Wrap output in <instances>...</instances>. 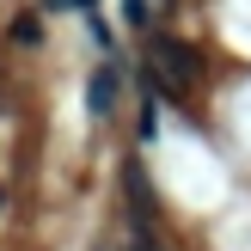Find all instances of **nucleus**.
Masks as SVG:
<instances>
[{
	"label": "nucleus",
	"instance_id": "1",
	"mask_svg": "<svg viewBox=\"0 0 251 251\" xmlns=\"http://www.w3.org/2000/svg\"><path fill=\"white\" fill-rule=\"evenodd\" d=\"M147 68H153V80H159V92H172V98H178L184 86L196 80V49H184V43H172V37H153V49H147Z\"/></svg>",
	"mask_w": 251,
	"mask_h": 251
},
{
	"label": "nucleus",
	"instance_id": "2",
	"mask_svg": "<svg viewBox=\"0 0 251 251\" xmlns=\"http://www.w3.org/2000/svg\"><path fill=\"white\" fill-rule=\"evenodd\" d=\"M123 196L135 202V215H129V221H147V227H153L159 202H153V184H147V172H141V166H123Z\"/></svg>",
	"mask_w": 251,
	"mask_h": 251
},
{
	"label": "nucleus",
	"instance_id": "3",
	"mask_svg": "<svg viewBox=\"0 0 251 251\" xmlns=\"http://www.w3.org/2000/svg\"><path fill=\"white\" fill-rule=\"evenodd\" d=\"M86 110H92V117H110V110H117V68H98L92 80H86Z\"/></svg>",
	"mask_w": 251,
	"mask_h": 251
},
{
	"label": "nucleus",
	"instance_id": "4",
	"mask_svg": "<svg viewBox=\"0 0 251 251\" xmlns=\"http://www.w3.org/2000/svg\"><path fill=\"white\" fill-rule=\"evenodd\" d=\"M153 19H159V0H123V25L129 31H153Z\"/></svg>",
	"mask_w": 251,
	"mask_h": 251
},
{
	"label": "nucleus",
	"instance_id": "5",
	"mask_svg": "<svg viewBox=\"0 0 251 251\" xmlns=\"http://www.w3.org/2000/svg\"><path fill=\"white\" fill-rule=\"evenodd\" d=\"M37 37H43V19L37 12H19L12 19V43H37Z\"/></svg>",
	"mask_w": 251,
	"mask_h": 251
},
{
	"label": "nucleus",
	"instance_id": "6",
	"mask_svg": "<svg viewBox=\"0 0 251 251\" xmlns=\"http://www.w3.org/2000/svg\"><path fill=\"white\" fill-rule=\"evenodd\" d=\"M49 12H61V6H98V0H43Z\"/></svg>",
	"mask_w": 251,
	"mask_h": 251
},
{
	"label": "nucleus",
	"instance_id": "7",
	"mask_svg": "<svg viewBox=\"0 0 251 251\" xmlns=\"http://www.w3.org/2000/svg\"><path fill=\"white\" fill-rule=\"evenodd\" d=\"M0 202H6V184H0Z\"/></svg>",
	"mask_w": 251,
	"mask_h": 251
}]
</instances>
